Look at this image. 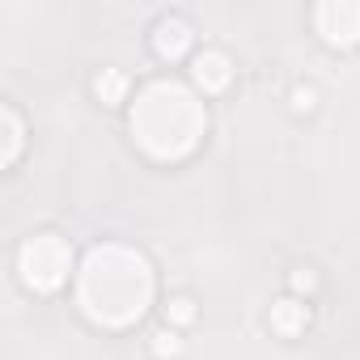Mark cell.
<instances>
[{
    "label": "cell",
    "instance_id": "cell-1",
    "mask_svg": "<svg viewBox=\"0 0 360 360\" xmlns=\"http://www.w3.org/2000/svg\"><path fill=\"white\" fill-rule=\"evenodd\" d=\"M77 305L89 322L123 330L153 305V263L127 242L89 246L77 267Z\"/></svg>",
    "mask_w": 360,
    "mask_h": 360
},
{
    "label": "cell",
    "instance_id": "cell-2",
    "mask_svg": "<svg viewBox=\"0 0 360 360\" xmlns=\"http://www.w3.org/2000/svg\"><path fill=\"white\" fill-rule=\"evenodd\" d=\"M127 127L153 161H183L200 148V140L208 131V110L187 85L153 81L131 102Z\"/></svg>",
    "mask_w": 360,
    "mask_h": 360
},
{
    "label": "cell",
    "instance_id": "cell-3",
    "mask_svg": "<svg viewBox=\"0 0 360 360\" xmlns=\"http://www.w3.org/2000/svg\"><path fill=\"white\" fill-rule=\"evenodd\" d=\"M18 271L30 292H60L72 271V246L60 233H34L18 250Z\"/></svg>",
    "mask_w": 360,
    "mask_h": 360
},
{
    "label": "cell",
    "instance_id": "cell-4",
    "mask_svg": "<svg viewBox=\"0 0 360 360\" xmlns=\"http://www.w3.org/2000/svg\"><path fill=\"white\" fill-rule=\"evenodd\" d=\"M314 26L326 47H356L360 43V0H322L314 9Z\"/></svg>",
    "mask_w": 360,
    "mask_h": 360
},
{
    "label": "cell",
    "instance_id": "cell-5",
    "mask_svg": "<svg viewBox=\"0 0 360 360\" xmlns=\"http://www.w3.org/2000/svg\"><path fill=\"white\" fill-rule=\"evenodd\" d=\"M191 81H195L204 94H221V89H229V81H233V60H229L225 51H217V47H204V51L191 60Z\"/></svg>",
    "mask_w": 360,
    "mask_h": 360
},
{
    "label": "cell",
    "instance_id": "cell-6",
    "mask_svg": "<svg viewBox=\"0 0 360 360\" xmlns=\"http://www.w3.org/2000/svg\"><path fill=\"white\" fill-rule=\"evenodd\" d=\"M191 43H195V34H191V26L183 22V18H161L157 22V30H153V51L161 56V60H183L187 51H191Z\"/></svg>",
    "mask_w": 360,
    "mask_h": 360
},
{
    "label": "cell",
    "instance_id": "cell-7",
    "mask_svg": "<svg viewBox=\"0 0 360 360\" xmlns=\"http://www.w3.org/2000/svg\"><path fill=\"white\" fill-rule=\"evenodd\" d=\"M267 322H271V330L280 339H297L309 326V305L301 297H280V301H271V318Z\"/></svg>",
    "mask_w": 360,
    "mask_h": 360
},
{
    "label": "cell",
    "instance_id": "cell-8",
    "mask_svg": "<svg viewBox=\"0 0 360 360\" xmlns=\"http://www.w3.org/2000/svg\"><path fill=\"white\" fill-rule=\"evenodd\" d=\"M0 119H5V153H0V165H13L22 157V144H26V127H22V115L13 106L0 110Z\"/></svg>",
    "mask_w": 360,
    "mask_h": 360
},
{
    "label": "cell",
    "instance_id": "cell-9",
    "mask_svg": "<svg viewBox=\"0 0 360 360\" xmlns=\"http://www.w3.org/2000/svg\"><path fill=\"white\" fill-rule=\"evenodd\" d=\"M94 94H98L102 106H119V102L127 98V77H123L119 68H102V72L94 77Z\"/></svg>",
    "mask_w": 360,
    "mask_h": 360
},
{
    "label": "cell",
    "instance_id": "cell-10",
    "mask_svg": "<svg viewBox=\"0 0 360 360\" xmlns=\"http://www.w3.org/2000/svg\"><path fill=\"white\" fill-rule=\"evenodd\" d=\"M165 322L178 330V326H191L195 322V301L191 297H169L165 301Z\"/></svg>",
    "mask_w": 360,
    "mask_h": 360
},
{
    "label": "cell",
    "instance_id": "cell-11",
    "mask_svg": "<svg viewBox=\"0 0 360 360\" xmlns=\"http://www.w3.org/2000/svg\"><path fill=\"white\" fill-rule=\"evenodd\" d=\"M178 352H183V335H178L174 326H161V330L153 335V356H161V360H174Z\"/></svg>",
    "mask_w": 360,
    "mask_h": 360
},
{
    "label": "cell",
    "instance_id": "cell-12",
    "mask_svg": "<svg viewBox=\"0 0 360 360\" xmlns=\"http://www.w3.org/2000/svg\"><path fill=\"white\" fill-rule=\"evenodd\" d=\"M314 106H318V89H314V85H297V89H292V110H297V115H309Z\"/></svg>",
    "mask_w": 360,
    "mask_h": 360
},
{
    "label": "cell",
    "instance_id": "cell-13",
    "mask_svg": "<svg viewBox=\"0 0 360 360\" xmlns=\"http://www.w3.org/2000/svg\"><path fill=\"white\" fill-rule=\"evenodd\" d=\"M288 284H292V292H305V297H309V292L318 288V276H314L309 267H297V271L288 276Z\"/></svg>",
    "mask_w": 360,
    "mask_h": 360
}]
</instances>
